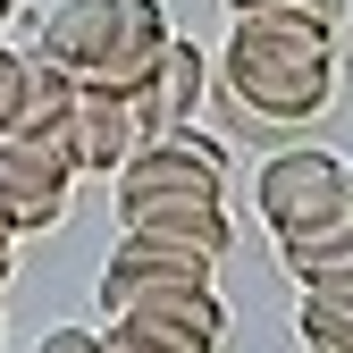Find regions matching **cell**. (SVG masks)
Returning <instances> with one entry per match:
<instances>
[{
  "instance_id": "obj_5",
  "label": "cell",
  "mask_w": 353,
  "mask_h": 353,
  "mask_svg": "<svg viewBox=\"0 0 353 353\" xmlns=\"http://www.w3.org/2000/svg\"><path fill=\"white\" fill-rule=\"evenodd\" d=\"M101 336H110L118 353H219L228 312H219V294H210V286H160V294L118 303Z\"/></svg>"
},
{
  "instance_id": "obj_8",
  "label": "cell",
  "mask_w": 353,
  "mask_h": 353,
  "mask_svg": "<svg viewBox=\"0 0 353 353\" xmlns=\"http://www.w3.org/2000/svg\"><path fill=\"white\" fill-rule=\"evenodd\" d=\"M152 135H143V110L126 93H101V84H76V118H68V160L76 176H118Z\"/></svg>"
},
{
  "instance_id": "obj_13",
  "label": "cell",
  "mask_w": 353,
  "mask_h": 353,
  "mask_svg": "<svg viewBox=\"0 0 353 353\" xmlns=\"http://www.w3.org/2000/svg\"><path fill=\"white\" fill-rule=\"evenodd\" d=\"M34 353H118V345H110L101 328H51V336L34 345Z\"/></svg>"
},
{
  "instance_id": "obj_9",
  "label": "cell",
  "mask_w": 353,
  "mask_h": 353,
  "mask_svg": "<svg viewBox=\"0 0 353 353\" xmlns=\"http://www.w3.org/2000/svg\"><path fill=\"white\" fill-rule=\"evenodd\" d=\"M68 118H76V76L51 51H26V68H17V110H9L0 135H26V143H59L68 152Z\"/></svg>"
},
{
  "instance_id": "obj_7",
  "label": "cell",
  "mask_w": 353,
  "mask_h": 353,
  "mask_svg": "<svg viewBox=\"0 0 353 353\" xmlns=\"http://www.w3.org/2000/svg\"><path fill=\"white\" fill-rule=\"evenodd\" d=\"M68 185H76V160H68L59 143L0 135V219H9V236L59 228V210H68Z\"/></svg>"
},
{
  "instance_id": "obj_16",
  "label": "cell",
  "mask_w": 353,
  "mask_h": 353,
  "mask_svg": "<svg viewBox=\"0 0 353 353\" xmlns=\"http://www.w3.org/2000/svg\"><path fill=\"white\" fill-rule=\"evenodd\" d=\"M9 9H17V0H0V17H9Z\"/></svg>"
},
{
  "instance_id": "obj_12",
  "label": "cell",
  "mask_w": 353,
  "mask_h": 353,
  "mask_svg": "<svg viewBox=\"0 0 353 353\" xmlns=\"http://www.w3.org/2000/svg\"><path fill=\"white\" fill-rule=\"evenodd\" d=\"M252 9H278V17H303V26H345V0H228V17H252Z\"/></svg>"
},
{
  "instance_id": "obj_1",
  "label": "cell",
  "mask_w": 353,
  "mask_h": 353,
  "mask_svg": "<svg viewBox=\"0 0 353 353\" xmlns=\"http://www.w3.org/2000/svg\"><path fill=\"white\" fill-rule=\"evenodd\" d=\"M219 84H228L270 135L312 126L336 101V34L303 26V17H278V9H252V17H236L228 51H219Z\"/></svg>"
},
{
  "instance_id": "obj_10",
  "label": "cell",
  "mask_w": 353,
  "mask_h": 353,
  "mask_svg": "<svg viewBox=\"0 0 353 353\" xmlns=\"http://www.w3.org/2000/svg\"><path fill=\"white\" fill-rule=\"evenodd\" d=\"M202 93H210V59L194 51V42H176V34H168L160 68H152V76H143L126 101L143 110V135H168V126H185V118L202 110Z\"/></svg>"
},
{
  "instance_id": "obj_4",
  "label": "cell",
  "mask_w": 353,
  "mask_h": 353,
  "mask_svg": "<svg viewBox=\"0 0 353 353\" xmlns=\"http://www.w3.org/2000/svg\"><path fill=\"white\" fill-rule=\"evenodd\" d=\"M252 194H261V219H270L278 244H312V236L345 228V160H328V152H278Z\"/></svg>"
},
{
  "instance_id": "obj_3",
  "label": "cell",
  "mask_w": 353,
  "mask_h": 353,
  "mask_svg": "<svg viewBox=\"0 0 353 353\" xmlns=\"http://www.w3.org/2000/svg\"><path fill=\"white\" fill-rule=\"evenodd\" d=\"M76 84H101V93H135L168 51V17L160 0H59L42 17V42Z\"/></svg>"
},
{
  "instance_id": "obj_2",
  "label": "cell",
  "mask_w": 353,
  "mask_h": 353,
  "mask_svg": "<svg viewBox=\"0 0 353 353\" xmlns=\"http://www.w3.org/2000/svg\"><path fill=\"white\" fill-rule=\"evenodd\" d=\"M110 185H118V228L176 236V244H202V252L228 261V160H219V143L168 126Z\"/></svg>"
},
{
  "instance_id": "obj_14",
  "label": "cell",
  "mask_w": 353,
  "mask_h": 353,
  "mask_svg": "<svg viewBox=\"0 0 353 353\" xmlns=\"http://www.w3.org/2000/svg\"><path fill=\"white\" fill-rule=\"evenodd\" d=\"M17 68H26V51L0 42V126H9V110H17Z\"/></svg>"
},
{
  "instance_id": "obj_15",
  "label": "cell",
  "mask_w": 353,
  "mask_h": 353,
  "mask_svg": "<svg viewBox=\"0 0 353 353\" xmlns=\"http://www.w3.org/2000/svg\"><path fill=\"white\" fill-rule=\"evenodd\" d=\"M9 270H17V261H9V219H0V286H9Z\"/></svg>"
},
{
  "instance_id": "obj_11",
  "label": "cell",
  "mask_w": 353,
  "mask_h": 353,
  "mask_svg": "<svg viewBox=\"0 0 353 353\" xmlns=\"http://www.w3.org/2000/svg\"><path fill=\"white\" fill-rule=\"evenodd\" d=\"M303 353H353V294H303Z\"/></svg>"
},
{
  "instance_id": "obj_6",
  "label": "cell",
  "mask_w": 353,
  "mask_h": 353,
  "mask_svg": "<svg viewBox=\"0 0 353 353\" xmlns=\"http://www.w3.org/2000/svg\"><path fill=\"white\" fill-rule=\"evenodd\" d=\"M210 270H219V252H202V244L118 228L110 270H101V312H118V303H135V294H160V286H210Z\"/></svg>"
}]
</instances>
